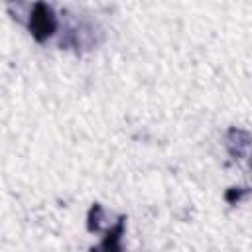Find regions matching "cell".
<instances>
[{
  "instance_id": "obj_1",
  "label": "cell",
  "mask_w": 252,
  "mask_h": 252,
  "mask_svg": "<svg viewBox=\"0 0 252 252\" xmlns=\"http://www.w3.org/2000/svg\"><path fill=\"white\" fill-rule=\"evenodd\" d=\"M30 28H32V33L37 39H43L55 30V16L51 14V10L47 6L37 4L35 14L32 16V22H30Z\"/></svg>"
},
{
  "instance_id": "obj_2",
  "label": "cell",
  "mask_w": 252,
  "mask_h": 252,
  "mask_svg": "<svg viewBox=\"0 0 252 252\" xmlns=\"http://www.w3.org/2000/svg\"><path fill=\"white\" fill-rule=\"evenodd\" d=\"M102 250L104 252H118L120 248H118V234H112V238H110V234H108V238L104 240V244H102Z\"/></svg>"
}]
</instances>
